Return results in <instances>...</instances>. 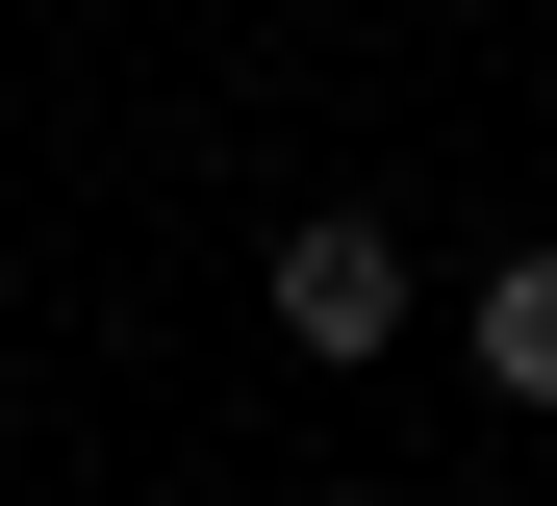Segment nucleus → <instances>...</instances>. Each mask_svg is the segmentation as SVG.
<instances>
[{
  "label": "nucleus",
  "instance_id": "nucleus-1",
  "mask_svg": "<svg viewBox=\"0 0 557 506\" xmlns=\"http://www.w3.org/2000/svg\"><path fill=\"white\" fill-rule=\"evenodd\" d=\"M278 355H406V254L355 229V202H330V229H278Z\"/></svg>",
  "mask_w": 557,
  "mask_h": 506
},
{
  "label": "nucleus",
  "instance_id": "nucleus-2",
  "mask_svg": "<svg viewBox=\"0 0 557 506\" xmlns=\"http://www.w3.org/2000/svg\"><path fill=\"white\" fill-rule=\"evenodd\" d=\"M456 355H482V405H557V254H507V279H482V330H456Z\"/></svg>",
  "mask_w": 557,
  "mask_h": 506
}]
</instances>
